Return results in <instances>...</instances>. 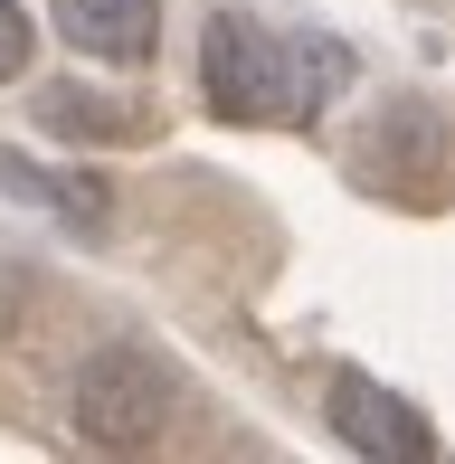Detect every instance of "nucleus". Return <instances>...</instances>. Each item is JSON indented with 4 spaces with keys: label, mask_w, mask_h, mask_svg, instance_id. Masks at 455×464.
Instances as JSON below:
<instances>
[{
    "label": "nucleus",
    "mask_w": 455,
    "mask_h": 464,
    "mask_svg": "<svg viewBox=\"0 0 455 464\" xmlns=\"http://www.w3.org/2000/svg\"><path fill=\"white\" fill-rule=\"evenodd\" d=\"M333 86H351V48L333 38H276L237 10L199 29V95L218 123H304Z\"/></svg>",
    "instance_id": "f257e3e1"
},
{
    "label": "nucleus",
    "mask_w": 455,
    "mask_h": 464,
    "mask_svg": "<svg viewBox=\"0 0 455 464\" xmlns=\"http://www.w3.org/2000/svg\"><path fill=\"white\" fill-rule=\"evenodd\" d=\"M171 417H180V389H171V370H161L142 342H105L86 370H76V389H67V427H76V446H95V455L161 446Z\"/></svg>",
    "instance_id": "f03ea898"
},
{
    "label": "nucleus",
    "mask_w": 455,
    "mask_h": 464,
    "mask_svg": "<svg viewBox=\"0 0 455 464\" xmlns=\"http://www.w3.org/2000/svg\"><path fill=\"white\" fill-rule=\"evenodd\" d=\"M323 417H333V436H342L351 455H370V464H418V455H437V427H427L399 389H380V379H361V370H342L333 389H323Z\"/></svg>",
    "instance_id": "7ed1b4c3"
},
{
    "label": "nucleus",
    "mask_w": 455,
    "mask_h": 464,
    "mask_svg": "<svg viewBox=\"0 0 455 464\" xmlns=\"http://www.w3.org/2000/svg\"><path fill=\"white\" fill-rule=\"evenodd\" d=\"M48 19L76 57H105V67H142L161 48V0H48Z\"/></svg>",
    "instance_id": "20e7f679"
},
{
    "label": "nucleus",
    "mask_w": 455,
    "mask_h": 464,
    "mask_svg": "<svg viewBox=\"0 0 455 464\" xmlns=\"http://www.w3.org/2000/svg\"><path fill=\"white\" fill-rule=\"evenodd\" d=\"M0 189H29V199H48L57 218L76 227V237H95V227H105V189H95V180L38 171V161H19V152H0Z\"/></svg>",
    "instance_id": "39448f33"
},
{
    "label": "nucleus",
    "mask_w": 455,
    "mask_h": 464,
    "mask_svg": "<svg viewBox=\"0 0 455 464\" xmlns=\"http://www.w3.org/2000/svg\"><path fill=\"white\" fill-rule=\"evenodd\" d=\"M38 114H48L67 142H114V133H142L133 114H114V104H95V95H76V86H48V95H38Z\"/></svg>",
    "instance_id": "423d86ee"
},
{
    "label": "nucleus",
    "mask_w": 455,
    "mask_h": 464,
    "mask_svg": "<svg viewBox=\"0 0 455 464\" xmlns=\"http://www.w3.org/2000/svg\"><path fill=\"white\" fill-rule=\"evenodd\" d=\"M29 57H38L29 10H19V0H0V86H19V76H29Z\"/></svg>",
    "instance_id": "0eeeda50"
}]
</instances>
